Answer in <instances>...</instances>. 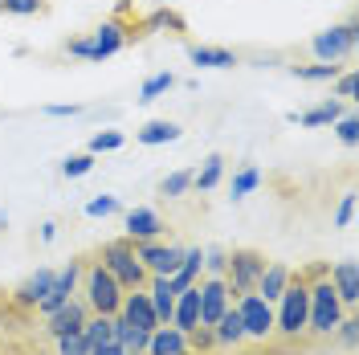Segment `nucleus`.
<instances>
[{
    "mask_svg": "<svg viewBox=\"0 0 359 355\" xmlns=\"http://www.w3.org/2000/svg\"><path fill=\"white\" fill-rule=\"evenodd\" d=\"M168 327H176L184 335H192L201 327V294H196V286H188L176 294V307H172V323Z\"/></svg>",
    "mask_w": 359,
    "mask_h": 355,
    "instance_id": "nucleus-15",
    "label": "nucleus"
},
{
    "mask_svg": "<svg viewBox=\"0 0 359 355\" xmlns=\"http://www.w3.org/2000/svg\"><path fill=\"white\" fill-rule=\"evenodd\" d=\"M343 111H347V107H343V98H327V102H318V107H311V111H290V114H286V123H302V127H331Z\"/></svg>",
    "mask_w": 359,
    "mask_h": 355,
    "instance_id": "nucleus-20",
    "label": "nucleus"
},
{
    "mask_svg": "<svg viewBox=\"0 0 359 355\" xmlns=\"http://www.w3.org/2000/svg\"><path fill=\"white\" fill-rule=\"evenodd\" d=\"M273 331L282 335H302L306 331V282H294L278 294V302H273Z\"/></svg>",
    "mask_w": 359,
    "mask_h": 355,
    "instance_id": "nucleus-5",
    "label": "nucleus"
},
{
    "mask_svg": "<svg viewBox=\"0 0 359 355\" xmlns=\"http://www.w3.org/2000/svg\"><path fill=\"white\" fill-rule=\"evenodd\" d=\"M327 278H331V286H335L339 302H343V307H355L359 302V266H355V257H347V262L331 266Z\"/></svg>",
    "mask_w": 359,
    "mask_h": 355,
    "instance_id": "nucleus-17",
    "label": "nucleus"
},
{
    "mask_svg": "<svg viewBox=\"0 0 359 355\" xmlns=\"http://www.w3.org/2000/svg\"><path fill=\"white\" fill-rule=\"evenodd\" d=\"M49 282H53V269H49V266L33 269L21 286L13 290V302H17V307H25V311H37V302L49 294Z\"/></svg>",
    "mask_w": 359,
    "mask_h": 355,
    "instance_id": "nucleus-16",
    "label": "nucleus"
},
{
    "mask_svg": "<svg viewBox=\"0 0 359 355\" xmlns=\"http://www.w3.org/2000/svg\"><path fill=\"white\" fill-rule=\"evenodd\" d=\"M339 343L347 347V351H355V343H359V319H339Z\"/></svg>",
    "mask_w": 359,
    "mask_h": 355,
    "instance_id": "nucleus-39",
    "label": "nucleus"
},
{
    "mask_svg": "<svg viewBox=\"0 0 359 355\" xmlns=\"http://www.w3.org/2000/svg\"><path fill=\"white\" fill-rule=\"evenodd\" d=\"M53 237H57V225H53V221H45V225H41V241L49 245Z\"/></svg>",
    "mask_w": 359,
    "mask_h": 355,
    "instance_id": "nucleus-46",
    "label": "nucleus"
},
{
    "mask_svg": "<svg viewBox=\"0 0 359 355\" xmlns=\"http://www.w3.org/2000/svg\"><path fill=\"white\" fill-rule=\"evenodd\" d=\"M98 262L114 274V282L123 290H139L147 282V269L139 262V253H135V241L127 237H118V241H107L102 245V253H98Z\"/></svg>",
    "mask_w": 359,
    "mask_h": 355,
    "instance_id": "nucleus-3",
    "label": "nucleus"
},
{
    "mask_svg": "<svg viewBox=\"0 0 359 355\" xmlns=\"http://www.w3.org/2000/svg\"><path fill=\"white\" fill-rule=\"evenodd\" d=\"M180 135H184V131H180L176 123H168V119H156V123H147V127L135 135V139H139L143 147H159V143H176Z\"/></svg>",
    "mask_w": 359,
    "mask_h": 355,
    "instance_id": "nucleus-24",
    "label": "nucleus"
},
{
    "mask_svg": "<svg viewBox=\"0 0 359 355\" xmlns=\"http://www.w3.org/2000/svg\"><path fill=\"white\" fill-rule=\"evenodd\" d=\"M233 307L241 314V327H245V339H269L273 335V302H266L262 294H241L233 298Z\"/></svg>",
    "mask_w": 359,
    "mask_h": 355,
    "instance_id": "nucleus-8",
    "label": "nucleus"
},
{
    "mask_svg": "<svg viewBox=\"0 0 359 355\" xmlns=\"http://www.w3.org/2000/svg\"><path fill=\"white\" fill-rule=\"evenodd\" d=\"M188 62L201 69H233L241 66V58L233 53V49H221V45H192L188 49Z\"/></svg>",
    "mask_w": 359,
    "mask_h": 355,
    "instance_id": "nucleus-18",
    "label": "nucleus"
},
{
    "mask_svg": "<svg viewBox=\"0 0 359 355\" xmlns=\"http://www.w3.org/2000/svg\"><path fill=\"white\" fill-rule=\"evenodd\" d=\"M123 143H127V135H123V131H98L94 139H90L86 152H90V156H102V152H118Z\"/></svg>",
    "mask_w": 359,
    "mask_h": 355,
    "instance_id": "nucleus-33",
    "label": "nucleus"
},
{
    "mask_svg": "<svg viewBox=\"0 0 359 355\" xmlns=\"http://www.w3.org/2000/svg\"><path fill=\"white\" fill-rule=\"evenodd\" d=\"M127 45V33H123V25L118 21H102L90 37H78V41H69V58H82V62H107L114 58L118 49Z\"/></svg>",
    "mask_w": 359,
    "mask_h": 355,
    "instance_id": "nucleus-4",
    "label": "nucleus"
},
{
    "mask_svg": "<svg viewBox=\"0 0 359 355\" xmlns=\"http://www.w3.org/2000/svg\"><path fill=\"white\" fill-rule=\"evenodd\" d=\"M94 163H98V156H90V152H78V156H69L66 163H62V176L82 180V176H90V172H94Z\"/></svg>",
    "mask_w": 359,
    "mask_h": 355,
    "instance_id": "nucleus-32",
    "label": "nucleus"
},
{
    "mask_svg": "<svg viewBox=\"0 0 359 355\" xmlns=\"http://www.w3.org/2000/svg\"><path fill=\"white\" fill-rule=\"evenodd\" d=\"M135 253H139V262L147 274H156V278H168V274H176L180 269V257H184V249L180 245H163L156 241H135Z\"/></svg>",
    "mask_w": 359,
    "mask_h": 355,
    "instance_id": "nucleus-10",
    "label": "nucleus"
},
{
    "mask_svg": "<svg viewBox=\"0 0 359 355\" xmlns=\"http://www.w3.org/2000/svg\"><path fill=\"white\" fill-rule=\"evenodd\" d=\"M212 335H217V343H221V347H237V343L245 339V327H241V314H237V307H229V311L212 323Z\"/></svg>",
    "mask_w": 359,
    "mask_h": 355,
    "instance_id": "nucleus-23",
    "label": "nucleus"
},
{
    "mask_svg": "<svg viewBox=\"0 0 359 355\" xmlns=\"http://www.w3.org/2000/svg\"><path fill=\"white\" fill-rule=\"evenodd\" d=\"M147 298H151V307H156L159 327H168V323H172V307H176V294H172V286H168V278H156V274H151Z\"/></svg>",
    "mask_w": 359,
    "mask_h": 355,
    "instance_id": "nucleus-22",
    "label": "nucleus"
},
{
    "mask_svg": "<svg viewBox=\"0 0 359 355\" xmlns=\"http://www.w3.org/2000/svg\"><path fill=\"white\" fill-rule=\"evenodd\" d=\"M37 8H41V0H0L4 17H33Z\"/></svg>",
    "mask_w": 359,
    "mask_h": 355,
    "instance_id": "nucleus-36",
    "label": "nucleus"
},
{
    "mask_svg": "<svg viewBox=\"0 0 359 355\" xmlns=\"http://www.w3.org/2000/svg\"><path fill=\"white\" fill-rule=\"evenodd\" d=\"M290 74L298 82H335L339 62H318V66H290Z\"/></svg>",
    "mask_w": 359,
    "mask_h": 355,
    "instance_id": "nucleus-28",
    "label": "nucleus"
},
{
    "mask_svg": "<svg viewBox=\"0 0 359 355\" xmlns=\"http://www.w3.org/2000/svg\"><path fill=\"white\" fill-rule=\"evenodd\" d=\"M351 221H355V192H347V196L339 200V208H335V229H351Z\"/></svg>",
    "mask_w": 359,
    "mask_h": 355,
    "instance_id": "nucleus-38",
    "label": "nucleus"
},
{
    "mask_svg": "<svg viewBox=\"0 0 359 355\" xmlns=\"http://www.w3.org/2000/svg\"><path fill=\"white\" fill-rule=\"evenodd\" d=\"M339 319H343V302H339L331 278L323 274V278H314L306 286V331L331 335L339 327Z\"/></svg>",
    "mask_w": 359,
    "mask_h": 355,
    "instance_id": "nucleus-2",
    "label": "nucleus"
},
{
    "mask_svg": "<svg viewBox=\"0 0 359 355\" xmlns=\"http://www.w3.org/2000/svg\"><path fill=\"white\" fill-rule=\"evenodd\" d=\"M147 355H192L188 347V335L176 327H156L147 335Z\"/></svg>",
    "mask_w": 359,
    "mask_h": 355,
    "instance_id": "nucleus-19",
    "label": "nucleus"
},
{
    "mask_svg": "<svg viewBox=\"0 0 359 355\" xmlns=\"http://www.w3.org/2000/svg\"><path fill=\"white\" fill-rule=\"evenodd\" d=\"M188 188H192V172H172V176H163V184H159L163 196H184Z\"/></svg>",
    "mask_w": 359,
    "mask_h": 355,
    "instance_id": "nucleus-35",
    "label": "nucleus"
},
{
    "mask_svg": "<svg viewBox=\"0 0 359 355\" xmlns=\"http://www.w3.org/2000/svg\"><path fill=\"white\" fill-rule=\"evenodd\" d=\"M118 213V196H94L86 200V217H111Z\"/></svg>",
    "mask_w": 359,
    "mask_h": 355,
    "instance_id": "nucleus-40",
    "label": "nucleus"
},
{
    "mask_svg": "<svg viewBox=\"0 0 359 355\" xmlns=\"http://www.w3.org/2000/svg\"><path fill=\"white\" fill-rule=\"evenodd\" d=\"M127 355H147V351H127Z\"/></svg>",
    "mask_w": 359,
    "mask_h": 355,
    "instance_id": "nucleus-48",
    "label": "nucleus"
},
{
    "mask_svg": "<svg viewBox=\"0 0 359 355\" xmlns=\"http://www.w3.org/2000/svg\"><path fill=\"white\" fill-rule=\"evenodd\" d=\"M212 343H217L212 327H196V331L188 335V347H192V351H204V347H212Z\"/></svg>",
    "mask_w": 359,
    "mask_h": 355,
    "instance_id": "nucleus-42",
    "label": "nucleus"
},
{
    "mask_svg": "<svg viewBox=\"0 0 359 355\" xmlns=\"http://www.w3.org/2000/svg\"><path fill=\"white\" fill-rule=\"evenodd\" d=\"M355 45H359V25L355 21H343V25L323 29V33L311 41V53L318 58V62H339V58L355 53Z\"/></svg>",
    "mask_w": 359,
    "mask_h": 355,
    "instance_id": "nucleus-7",
    "label": "nucleus"
},
{
    "mask_svg": "<svg viewBox=\"0 0 359 355\" xmlns=\"http://www.w3.org/2000/svg\"><path fill=\"white\" fill-rule=\"evenodd\" d=\"M114 343L123 351H147V335L139 331V327H131L123 314H114Z\"/></svg>",
    "mask_w": 359,
    "mask_h": 355,
    "instance_id": "nucleus-26",
    "label": "nucleus"
},
{
    "mask_svg": "<svg viewBox=\"0 0 359 355\" xmlns=\"http://www.w3.org/2000/svg\"><path fill=\"white\" fill-rule=\"evenodd\" d=\"M180 269H184V274H192V278H201V269H204V249H201V245H196V249H184Z\"/></svg>",
    "mask_w": 359,
    "mask_h": 355,
    "instance_id": "nucleus-41",
    "label": "nucleus"
},
{
    "mask_svg": "<svg viewBox=\"0 0 359 355\" xmlns=\"http://www.w3.org/2000/svg\"><path fill=\"white\" fill-rule=\"evenodd\" d=\"M262 269H266V253H257V249H233L229 262H224V286H229V294L233 298L249 294V290L257 286Z\"/></svg>",
    "mask_w": 359,
    "mask_h": 355,
    "instance_id": "nucleus-6",
    "label": "nucleus"
},
{
    "mask_svg": "<svg viewBox=\"0 0 359 355\" xmlns=\"http://www.w3.org/2000/svg\"><path fill=\"white\" fill-rule=\"evenodd\" d=\"M82 286V262H66L62 269H53V282H49V294H45L41 302H37V314H53L62 302H69L74 294Z\"/></svg>",
    "mask_w": 359,
    "mask_h": 355,
    "instance_id": "nucleus-9",
    "label": "nucleus"
},
{
    "mask_svg": "<svg viewBox=\"0 0 359 355\" xmlns=\"http://www.w3.org/2000/svg\"><path fill=\"white\" fill-rule=\"evenodd\" d=\"M57 355H90V343L82 339V331L62 335V339H57Z\"/></svg>",
    "mask_w": 359,
    "mask_h": 355,
    "instance_id": "nucleus-37",
    "label": "nucleus"
},
{
    "mask_svg": "<svg viewBox=\"0 0 359 355\" xmlns=\"http://www.w3.org/2000/svg\"><path fill=\"white\" fill-rule=\"evenodd\" d=\"M331 127H335V135H339V143H343V147H355V143H359V119L351 111H343Z\"/></svg>",
    "mask_w": 359,
    "mask_h": 355,
    "instance_id": "nucleus-31",
    "label": "nucleus"
},
{
    "mask_svg": "<svg viewBox=\"0 0 359 355\" xmlns=\"http://www.w3.org/2000/svg\"><path fill=\"white\" fill-rule=\"evenodd\" d=\"M355 86H359L355 74H339L335 78V98H355Z\"/></svg>",
    "mask_w": 359,
    "mask_h": 355,
    "instance_id": "nucleus-43",
    "label": "nucleus"
},
{
    "mask_svg": "<svg viewBox=\"0 0 359 355\" xmlns=\"http://www.w3.org/2000/svg\"><path fill=\"white\" fill-rule=\"evenodd\" d=\"M82 339H86L90 347H94V343H107V339H114V314H90L86 327H82Z\"/></svg>",
    "mask_w": 359,
    "mask_h": 355,
    "instance_id": "nucleus-27",
    "label": "nucleus"
},
{
    "mask_svg": "<svg viewBox=\"0 0 359 355\" xmlns=\"http://www.w3.org/2000/svg\"><path fill=\"white\" fill-rule=\"evenodd\" d=\"M45 114H49V119H74V114H82V107H78V102H62V107H45Z\"/></svg>",
    "mask_w": 359,
    "mask_h": 355,
    "instance_id": "nucleus-44",
    "label": "nucleus"
},
{
    "mask_svg": "<svg viewBox=\"0 0 359 355\" xmlns=\"http://www.w3.org/2000/svg\"><path fill=\"white\" fill-rule=\"evenodd\" d=\"M37 355H41V351H37Z\"/></svg>",
    "mask_w": 359,
    "mask_h": 355,
    "instance_id": "nucleus-49",
    "label": "nucleus"
},
{
    "mask_svg": "<svg viewBox=\"0 0 359 355\" xmlns=\"http://www.w3.org/2000/svg\"><path fill=\"white\" fill-rule=\"evenodd\" d=\"M257 184H262V172H257L253 163H245V168L233 176V200H245L249 192H257Z\"/></svg>",
    "mask_w": 359,
    "mask_h": 355,
    "instance_id": "nucleus-30",
    "label": "nucleus"
},
{
    "mask_svg": "<svg viewBox=\"0 0 359 355\" xmlns=\"http://www.w3.org/2000/svg\"><path fill=\"white\" fill-rule=\"evenodd\" d=\"M118 314L131 323V327H139L143 335H151L159 327V319H156V307H151V298H147V290L139 286V290H127L123 294V307H118Z\"/></svg>",
    "mask_w": 359,
    "mask_h": 355,
    "instance_id": "nucleus-13",
    "label": "nucleus"
},
{
    "mask_svg": "<svg viewBox=\"0 0 359 355\" xmlns=\"http://www.w3.org/2000/svg\"><path fill=\"white\" fill-rule=\"evenodd\" d=\"M4 225H8V213H4V208H0V229H4Z\"/></svg>",
    "mask_w": 359,
    "mask_h": 355,
    "instance_id": "nucleus-47",
    "label": "nucleus"
},
{
    "mask_svg": "<svg viewBox=\"0 0 359 355\" xmlns=\"http://www.w3.org/2000/svg\"><path fill=\"white\" fill-rule=\"evenodd\" d=\"M123 229H127V241H156V237H163V217H159L156 208H147V204H139V208H131L127 217H123Z\"/></svg>",
    "mask_w": 359,
    "mask_h": 355,
    "instance_id": "nucleus-14",
    "label": "nucleus"
},
{
    "mask_svg": "<svg viewBox=\"0 0 359 355\" xmlns=\"http://www.w3.org/2000/svg\"><path fill=\"white\" fill-rule=\"evenodd\" d=\"M290 269L282 266V262H266V269H262V278H257V286H253V294H262L266 302H278V294L290 286Z\"/></svg>",
    "mask_w": 359,
    "mask_h": 355,
    "instance_id": "nucleus-21",
    "label": "nucleus"
},
{
    "mask_svg": "<svg viewBox=\"0 0 359 355\" xmlns=\"http://www.w3.org/2000/svg\"><path fill=\"white\" fill-rule=\"evenodd\" d=\"M123 294H127V290L114 282V274L102 266V262L82 266V302H86L90 314H118Z\"/></svg>",
    "mask_w": 359,
    "mask_h": 355,
    "instance_id": "nucleus-1",
    "label": "nucleus"
},
{
    "mask_svg": "<svg viewBox=\"0 0 359 355\" xmlns=\"http://www.w3.org/2000/svg\"><path fill=\"white\" fill-rule=\"evenodd\" d=\"M196 294H201V327H212L233 307V294L224 286V278H204V282H196Z\"/></svg>",
    "mask_w": 359,
    "mask_h": 355,
    "instance_id": "nucleus-11",
    "label": "nucleus"
},
{
    "mask_svg": "<svg viewBox=\"0 0 359 355\" xmlns=\"http://www.w3.org/2000/svg\"><path fill=\"white\" fill-rule=\"evenodd\" d=\"M221 180H224V156H208L201 172H192V188L196 192H212Z\"/></svg>",
    "mask_w": 359,
    "mask_h": 355,
    "instance_id": "nucleus-25",
    "label": "nucleus"
},
{
    "mask_svg": "<svg viewBox=\"0 0 359 355\" xmlns=\"http://www.w3.org/2000/svg\"><path fill=\"white\" fill-rule=\"evenodd\" d=\"M172 86H176V78H172L168 69H163V74H151V78L143 82V90H139V98H135V102H156L159 94H168Z\"/></svg>",
    "mask_w": 359,
    "mask_h": 355,
    "instance_id": "nucleus-29",
    "label": "nucleus"
},
{
    "mask_svg": "<svg viewBox=\"0 0 359 355\" xmlns=\"http://www.w3.org/2000/svg\"><path fill=\"white\" fill-rule=\"evenodd\" d=\"M224 262H229V249H221V245L204 249V274L208 278H224Z\"/></svg>",
    "mask_w": 359,
    "mask_h": 355,
    "instance_id": "nucleus-34",
    "label": "nucleus"
},
{
    "mask_svg": "<svg viewBox=\"0 0 359 355\" xmlns=\"http://www.w3.org/2000/svg\"><path fill=\"white\" fill-rule=\"evenodd\" d=\"M90 355H127V351H123L114 339H107V343H94V347H90Z\"/></svg>",
    "mask_w": 359,
    "mask_h": 355,
    "instance_id": "nucleus-45",
    "label": "nucleus"
},
{
    "mask_svg": "<svg viewBox=\"0 0 359 355\" xmlns=\"http://www.w3.org/2000/svg\"><path fill=\"white\" fill-rule=\"evenodd\" d=\"M86 302L82 298H69V302H62L53 314H45V331H49V339H62V335H78L82 327H86Z\"/></svg>",
    "mask_w": 359,
    "mask_h": 355,
    "instance_id": "nucleus-12",
    "label": "nucleus"
}]
</instances>
